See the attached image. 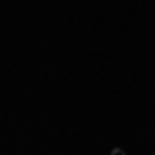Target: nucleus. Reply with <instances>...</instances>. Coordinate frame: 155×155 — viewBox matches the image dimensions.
I'll list each match as a JSON object with an SVG mask.
<instances>
[{
    "label": "nucleus",
    "mask_w": 155,
    "mask_h": 155,
    "mask_svg": "<svg viewBox=\"0 0 155 155\" xmlns=\"http://www.w3.org/2000/svg\"><path fill=\"white\" fill-rule=\"evenodd\" d=\"M110 155H126V153H124V149H120V147H114V149L110 151Z\"/></svg>",
    "instance_id": "f257e3e1"
}]
</instances>
